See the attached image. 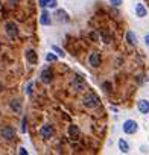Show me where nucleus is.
Wrapping results in <instances>:
<instances>
[{"instance_id": "nucleus-1", "label": "nucleus", "mask_w": 149, "mask_h": 155, "mask_svg": "<svg viewBox=\"0 0 149 155\" xmlns=\"http://www.w3.org/2000/svg\"><path fill=\"white\" fill-rule=\"evenodd\" d=\"M138 131V125H137V122L135 120H132V119H128V120H125L123 122V132L125 134H135Z\"/></svg>"}, {"instance_id": "nucleus-2", "label": "nucleus", "mask_w": 149, "mask_h": 155, "mask_svg": "<svg viewBox=\"0 0 149 155\" xmlns=\"http://www.w3.org/2000/svg\"><path fill=\"white\" fill-rule=\"evenodd\" d=\"M84 105L87 108H96V107H99V97L96 94H93V93H88L84 97Z\"/></svg>"}, {"instance_id": "nucleus-3", "label": "nucleus", "mask_w": 149, "mask_h": 155, "mask_svg": "<svg viewBox=\"0 0 149 155\" xmlns=\"http://www.w3.org/2000/svg\"><path fill=\"white\" fill-rule=\"evenodd\" d=\"M5 31H6L8 37H11V38H14V37L18 35V26H17L14 21H8V23L5 25Z\"/></svg>"}, {"instance_id": "nucleus-4", "label": "nucleus", "mask_w": 149, "mask_h": 155, "mask_svg": "<svg viewBox=\"0 0 149 155\" xmlns=\"http://www.w3.org/2000/svg\"><path fill=\"white\" fill-rule=\"evenodd\" d=\"M40 25H43V26H50L52 25V17H50V12H47L46 9L41 12V15H40Z\"/></svg>"}, {"instance_id": "nucleus-5", "label": "nucleus", "mask_w": 149, "mask_h": 155, "mask_svg": "<svg viewBox=\"0 0 149 155\" xmlns=\"http://www.w3.org/2000/svg\"><path fill=\"white\" fill-rule=\"evenodd\" d=\"M40 78H41V82H43V84H50V82H52L53 74H52V71H50L49 68H44V70L41 71Z\"/></svg>"}, {"instance_id": "nucleus-6", "label": "nucleus", "mask_w": 149, "mask_h": 155, "mask_svg": "<svg viewBox=\"0 0 149 155\" xmlns=\"http://www.w3.org/2000/svg\"><path fill=\"white\" fill-rule=\"evenodd\" d=\"M40 135L43 137V138H50L52 135H53V129H52V126L50 125H44V126H41V129H40Z\"/></svg>"}, {"instance_id": "nucleus-7", "label": "nucleus", "mask_w": 149, "mask_h": 155, "mask_svg": "<svg viewBox=\"0 0 149 155\" xmlns=\"http://www.w3.org/2000/svg\"><path fill=\"white\" fill-rule=\"evenodd\" d=\"M137 108L141 114H149V101L146 99H140L138 104H137Z\"/></svg>"}, {"instance_id": "nucleus-8", "label": "nucleus", "mask_w": 149, "mask_h": 155, "mask_svg": "<svg viewBox=\"0 0 149 155\" xmlns=\"http://www.w3.org/2000/svg\"><path fill=\"white\" fill-rule=\"evenodd\" d=\"M135 15H137L138 18H144V17L147 15V9H146V6L141 5V3H137V5H135Z\"/></svg>"}, {"instance_id": "nucleus-9", "label": "nucleus", "mask_w": 149, "mask_h": 155, "mask_svg": "<svg viewBox=\"0 0 149 155\" xmlns=\"http://www.w3.org/2000/svg\"><path fill=\"white\" fill-rule=\"evenodd\" d=\"M88 62H90L91 67H99V65H101V55H99L98 52L91 53V55L88 56Z\"/></svg>"}, {"instance_id": "nucleus-10", "label": "nucleus", "mask_w": 149, "mask_h": 155, "mask_svg": "<svg viewBox=\"0 0 149 155\" xmlns=\"http://www.w3.org/2000/svg\"><path fill=\"white\" fill-rule=\"evenodd\" d=\"M14 135H15V131H14L12 126H5V128L2 129V137H3V138L11 140V138H14Z\"/></svg>"}, {"instance_id": "nucleus-11", "label": "nucleus", "mask_w": 149, "mask_h": 155, "mask_svg": "<svg viewBox=\"0 0 149 155\" xmlns=\"http://www.w3.org/2000/svg\"><path fill=\"white\" fill-rule=\"evenodd\" d=\"M73 87H74V90H78V91H81V90H84V87H85V84H84V81L81 79L79 76H74V79H73Z\"/></svg>"}, {"instance_id": "nucleus-12", "label": "nucleus", "mask_w": 149, "mask_h": 155, "mask_svg": "<svg viewBox=\"0 0 149 155\" xmlns=\"http://www.w3.org/2000/svg\"><path fill=\"white\" fill-rule=\"evenodd\" d=\"M26 59H28L31 64H35V62L38 61V56H37V53H35L32 49H29V50L26 52Z\"/></svg>"}, {"instance_id": "nucleus-13", "label": "nucleus", "mask_w": 149, "mask_h": 155, "mask_svg": "<svg viewBox=\"0 0 149 155\" xmlns=\"http://www.w3.org/2000/svg\"><path fill=\"white\" fill-rule=\"evenodd\" d=\"M126 41H128L131 46H135V44H137V35H135L132 31H128V32H126Z\"/></svg>"}, {"instance_id": "nucleus-14", "label": "nucleus", "mask_w": 149, "mask_h": 155, "mask_svg": "<svg viewBox=\"0 0 149 155\" xmlns=\"http://www.w3.org/2000/svg\"><path fill=\"white\" fill-rule=\"evenodd\" d=\"M119 149H120V152H123V153H128V152H129V144L126 143V140H123V138L119 140Z\"/></svg>"}, {"instance_id": "nucleus-15", "label": "nucleus", "mask_w": 149, "mask_h": 155, "mask_svg": "<svg viewBox=\"0 0 149 155\" xmlns=\"http://www.w3.org/2000/svg\"><path fill=\"white\" fill-rule=\"evenodd\" d=\"M56 15H58V20H59V21H67V14H65V11L58 9V11H56Z\"/></svg>"}, {"instance_id": "nucleus-16", "label": "nucleus", "mask_w": 149, "mask_h": 155, "mask_svg": "<svg viewBox=\"0 0 149 155\" xmlns=\"http://www.w3.org/2000/svg\"><path fill=\"white\" fill-rule=\"evenodd\" d=\"M56 6H58V2H56V0H46V8L55 9Z\"/></svg>"}, {"instance_id": "nucleus-17", "label": "nucleus", "mask_w": 149, "mask_h": 155, "mask_svg": "<svg viewBox=\"0 0 149 155\" xmlns=\"http://www.w3.org/2000/svg\"><path fill=\"white\" fill-rule=\"evenodd\" d=\"M52 50H53V52H56V55H58V56H61V58H64V56H65L64 50H62V49H59L58 46H52Z\"/></svg>"}, {"instance_id": "nucleus-18", "label": "nucleus", "mask_w": 149, "mask_h": 155, "mask_svg": "<svg viewBox=\"0 0 149 155\" xmlns=\"http://www.w3.org/2000/svg\"><path fill=\"white\" fill-rule=\"evenodd\" d=\"M46 61H47V62H56L58 58H56L55 53H47V55H46Z\"/></svg>"}, {"instance_id": "nucleus-19", "label": "nucleus", "mask_w": 149, "mask_h": 155, "mask_svg": "<svg viewBox=\"0 0 149 155\" xmlns=\"http://www.w3.org/2000/svg\"><path fill=\"white\" fill-rule=\"evenodd\" d=\"M68 132H70V135H71V137H74V135H78V134H79V129H78L76 126H74V125H71V126L68 128Z\"/></svg>"}, {"instance_id": "nucleus-20", "label": "nucleus", "mask_w": 149, "mask_h": 155, "mask_svg": "<svg viewBox=\"0 0 149 155\" xmlns=\"http://www.w3.org/2000/svg\"><path fill=\"white\" fill-rule=\"evenodd\" d=\"M32 85H34L32 82H29V84L26 85V94H28V96H31V94H32Z\"/></svg>"}, {"instance_id": "nucleus-21", "label": "nucleus", "mask_w": 149, "mask_h": 155, "mask_svg": "<svg viewBox=\"0 0 149 155\" xmlns=\"http://www.w3.org/2000/svg\"><path fill=\"white\" fill-rule=\"evenodd\" d=\"M110 3H111L113 6H120V5H122V0H110Z\"/></svg>"}, {"instance_id": "nucleus-22", "label": "nucleus", "mask_w": 149, "mask_h": 155, "mask_svg": "<svg viewBox=\"0 0 149 155\" xmlns=\"http://www.w3.org/2000/svg\"><path fill=\"white\" fill-rule=\"evenodd\" d=\"M11 107H12V108H15V111H18V110H20V105H18V101H14Z\"/></svg>"}, {"instance_id": "nucleus-23", "label": "nucleus", "mask_w": 149, "mask_h": 155, "mask_svg": "<svg viewBox=\"0 0 149 155\" xmlns=\"http://www.w3.org/2000/svg\"><path fill=\"white\" fill-rule=\"evenodd\" d=\"M26 129H28V122H26V119H23V126H22V132H26Z\"/></svg>"}, {"instance_id": "nucleus-24", "label": "nucleus", "mask_w": 149, "mask_h": 155, "mask_svg": "<svg viewBox=\"0 0 149 155\" xmlns=\"http://www.w3.org/2000/svg\"><path fill=\"white\" fill-rule=\"evenodd\" d=\"M18 153H20V155H28V150H26L25 147H20V149H18Z\"/></svg>"}, {"instance_id": "nucleus-25", "label": "nucleus", "mask_w": 149, "mask_h": 155, "mask_svg": "<svg viewBox=\"0 0 149 155\" xmlns=\"http://www.w3.org/2000/svg\"><path fill=\"white\" fill-rule=\"evenodd\" d=\"M38 5L41 8H46V0H38Z\"/></svg>"}, {"instance_id": "nucleus-26", "label": "nucleus", "mask_w": 149, "mask_h": 155, "mask_svg": "<svg viewBox=\"0 0 149 155\" xmlns=\"http://www.w3.org/2000/svg\"><path fill=\"white\" fill-rule=\"evenodd\" d=\"M144 44H146V46H149V34H147V35H144Z\"/></svg>"}]
</instances>
